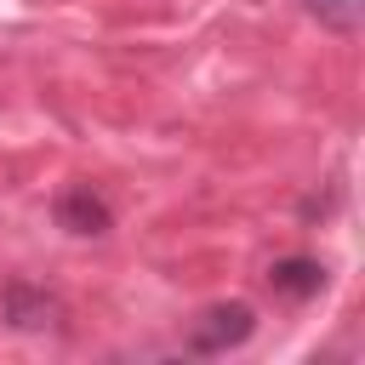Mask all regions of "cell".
Segmentation results:
<instances>
[{"label":"cell","mask_w":365,"mask_h":365,"mask_svg":"<svg viewBox=\"0 0 365 365\" xmlns=\"http://www.w3.org/2000/svg\"><path fill=\"white\" fill-rule=\"evenodd\" d=\"M251 331H257L251 302H217V308H205V314L188 325V354H228V348H240Z\"/></svg>","instance_id":"1"},{"label":"cell","mask_w":365,"mask_h":365,"mask_svg":"<svg viewBox=\"0 0 365 365\" xmlns=\"http://www.w3.org/2000/svg\"><path fill=\"white\" fill-rule=\"evenodd\" d=\"M51 217H57V228H68V234H80V240H97V234L114 228V211H108L103 194H91V182H68V188L57 194Z\"/></svg>","instance_id":"2"},{"label":"cell","mask_w":365,"mask_h":365,"mask_svg":"<svg viewBox=\"0 0 365 365\" xmlns=\"http://www.w3.org/2000/svg\"><path fill=\"white\" fill-rule=\"evenodd\" d=\"M268 291L285 297V302H308L325 291V262L319 257H279L268 268Z\"/></svg>","instance_id":"4"},{"label":"cell","mask_w":365,"mask_h":365,"mask_svg":"<svg viewBox=\"0 0 365 365\" xmlns=\"http://www.w3.org/2000/svg\"><path fill=\"white\" fill-rule=\"evenodd\" d=\"M302 11L331 34H359L365 23V0H302Z\"/></svg>","instance_id":"5"},{"label":"cell","mask_w":365,"mask_h":365,"mask_svg":"<svg viewBox=\"0 0 365 365\" xmlns=\"http://www.w3.org/2000/svg\"><path fill=\"white\" fill-rule=\"evenodd\" d=\"M0 308H6V325H11V331H46V325L63 314L57 297H51V291H34L29 279H11L6 297H0Z\"/></svg>","instance_id":"3"}]
</instances>
